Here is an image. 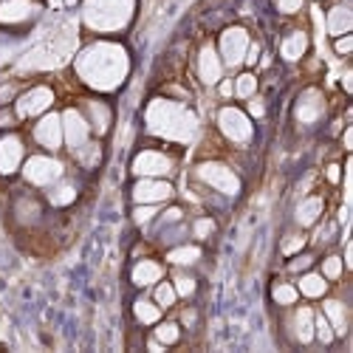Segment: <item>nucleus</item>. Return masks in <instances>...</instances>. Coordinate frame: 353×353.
<instances>
[{"label":"nucleus","mask_w":353,"mask_h":353,"mask_svg":"<svg viewBox=\"0 0 353 353\" xmlns=\"http://www.w3.org/2000/svg\"><path fill=\"white\" fill-rule=\"evenodd\" d=\"M128 68H130L128 51L113 43H94L77 57V74L82 77L85 85L97 88V91L119 88L122 79L128 77Z\"/></svg>","instance_id":"obj_1"},{"label":"nucleus","mask_w":353,"mask_h":353,"mask_svg":"<svg viewBox=\"0 0 353 353\" xmlns=\"http://www.w3.org/2000/svg\"><path fill=\"white\" fill-rule=\"evenodd\" d=\"M147 128L159 136L175 139V141H187L195 130V116L181 108L179 102H167V99H156L147 108Z\"/></svg>","instance_id":"obj_2"},{"label":"nucleus","mask_w":353,"mask_h":353,"mask_svg":"<svg viewBox=\"0 0 353 353\" xmlns=\"http://www.w3.org/2000/svg\"><path fill=\"white\" fill-rule=\"evenodd\" d=\"M130 14L133 0H88L82 17L94 32H119L128 26Z\"/></svg>","instance_id":"obj_3"},{"label":"nucleus","mask_w":353,"mask_h":353,"mask_svg":"<svg viewBox=\"0 0 353 353\" xmlns=\"http://www.w3.org/2000/svg\"><path fill=\"white\" fill-rule=\"evenodd\" d=\"M195 179L203 181L207 187H212V190H218V192H223V195H238L241 192V179L226 164H221V161H203V164H198L195 167Z\"/></svg>","instance_id":"obj_4"},{"label":"nucleus","mask_w":353,"mask_h":353,"mask_svg":"<svg viewBox=\"0 0 353 353\" xmlns=\"http://www.w3.org/2000/svg\"><path fill=\"white\" fill-rule=\"evenodd\" d=\"M249 32L241 26H229L223 28V34H221V43H218V54H221V63L234 68V65H241L243 63V57H246V48H249Z\"/></svg>","instance_id":"obj_5"},{"label":"nucleus","mask_w":353,"mask_h":353,"mask_svg":"<svg viewBox=\"0 0 353 353\" xmlns=\"http://www.w3.org/2000/svg\"><path fill=\"white\" fill-rule=\"evenodd\" d=\"M23 179L34 187H51L63 179V164L51 156H32L23 164Z\"/></svg>","instance_id":"obj_6"},{"label":"nucleus","mask_w":353,"mask_h":353,"mask_svg":"<svg viewBox=\"0 0 353 353\" xmlns=\"http://www.w3.org/2000/svg\"><path fill=\"white\" fill-rule=\"evenodd\" d=\"M218 128H221V133H223L229 141H234V144H246V141L252 139V133H254L249 116H246L241 108H221V113H218Z\"/></svg>","instance_id":"obj_7"},{"label":"nucleus","mask_w":353,"mask_h":353,"mask_svg":"<svg viewBox=\"0 0 353 353\" xmlns=\"http://www.w3.org/2000/svg\"><path fill=\"white\" fill-rule=\"evenodd\" d=\"M34 141L48 153H57L63 147V116L60 113H43L34 125Z\"/></svg>","instance_id":"obj_8"},{"label":"nucleus","mask_w":353,"mask_h":353,"mask_svg":"<svg viewBox=\"0 0 353 353\" xmlns=\"http://www.w3.org/2000/svg\"><path fill=\"white\" fill-rule=\"evenodd\" d=\"M88 139H91V125H88V119L77 108H68L63 113V144H68L77 153L79 147L88 144Z\"/></svg>","instance_id":"obj_9"},{"label":"nucleus","mask_w":353,"mask_h":353,"mask_svg":"<svg viewBox=\"0 0 353 353\" xmlns=\"http://www.w3.org/2000/svg\"><path fill=\"white\" fill-rule=\"evenodd\" d=\"M54 105V91L48 85H37L32 91H26L17 99V116L20 119H32V116H43L48 113V108Z\"/></svg>","instance_id":"obj_10"},{"label":"nucleus","mask_w":353,"mask_h":353,"mask_svg":"<svg viewBox=\"0 0 353 353\" xmlns=\"http://www.w3.org/2000/svg\"><path fill=\"white\" fill-rule=\"evenodd\" d=\"M172 170V159L161 150H141L133 159V172L139 179H159V175H167Z\"/></svg>","instance_id":"obj_11"},{"label":"nucleus","mask_w":353,"mask_h":353,"mask_svg":"<svg viewBox=\"0 0 353 353\" xmlns=\"http://www.w3.org/2000/svg\"><path fill=\"white\" fill-rule=\"evenodd\" d=\"M172 184L161 179H139L133 187V201L136 203H161L172 198Z\"/></svg>","instance_id":"obj_12"},{"label":"nucleus","mask_w":353,"mask_h":353,"mask_svg":"<svg viewBox=\"0 0 353 353\" xmlns=\"http://www.w3.org/2000/svg\"><path fill=\"white\" fill-rule=\"evenodd\" d=\"M198 77L203 85H218L223 77V63H221V54L212 43H207L198 54Z\"/></svg>","instance_id":"obj_13"},{"label":"nucleus","mask_w":353,"mask_h":353,"mask_svg":"<svg viewBox=\"0 0 353 353\" xmlns=\"http://www.w3.org/2000/svg\"><path fill=\"white\" fill-rule=\"evenodd\" d=\"M23 141L17 136H3L0 139V175H12L23 164Z\"/></svg>","instance_id":"obj_14"},{"label":"nucleus","mask_w":353,"mask_h":353,"mask_svg":"<svg viewBox=\"0 0 353 353\" xmlns=\"http://www.w3.org/2000/svg\"><path fill=\"white\" fill-rule=\"evenodd\" d=\"M322 210H325V201H322L319 195H308V198H303L297 203V210H294V221H297V226L308 229V226L319 223Z\"/></svg>","instance_id":"obj_15"},{"label":"nucleus","mask_w":353,"mask_h":353,"mask_svg":"<svg viewBox=\"0 0 353 353\" xmlns=\"http://www.w3.org/2000/svg\"><path fill=\"white\" fill-rule=\"evenodd\" d=\"M322 110H325V102H322L319 91H314V88H311V91H305L300 97V102H297V119L303 125H314L322 116Z\"/></svg>","instance_id":"obj_16"},{"label":"nucleus","mask_w":353,"mask_h":353,"mask_svg":"<svg viewBox=\"0 0 353 353\" xmlns=\"http://www.w3.org/2000/svg\"><path fill=\"white\" fill-rule=\"evenodd\" d=\"M161 277H164V269H161V263H156V260H139L136 266H133V272H130V280L139 288L156 285Z\"/></svg>","instance_id":"obj_17"},{"label":"nucleus","mask_w":353,"mask_h":353,"mask_svg":"<svg viewBox=\"0 0 353 353\" xmlns=\"http://www.w3.org/2000/svg\"><path fill=\"white\" fill-rule=\"evenodd\" d=\"M297 291L303 294V297H308V300H319V297H325L328 294V280L322 277L319 272H303L300 274V280H297Z\"/></svg>","instance_id":"obj_18"},{"label":"nucleus","mask_w":353,"mask_h":353,"mask_svg":"<svg viewBox=\"0 0 353 353\" xmlns=\"http://www.w3.org/2000/svg\"><path fill=\"white\" fill-rule=\"evenodd\" d=\"M291 331H294V339H297L300 345L314 342V311L311 308H297L294 311Z\"/></svg>","instance_id":"obj_19"},{"label":"nucleus","mask_w":353,"mask_h":353,"mask_svg":"<svg viewBox=\"0 0 353 353\" xmlns=\"http://www.w3.org/2000/svg\"><path fill=\"white\" fill-rule=\"evenodd\" d=\"M305 51H308V34H305V32H291V34L280 43V57H283L285 63L303 60Z\"/></svg>","instance_id":"obj_20"},{"label":"nucleus","mask_w":353,"mask_h":353,"mask_svg":"<svg viewBox=\"0 0 353 353\" xmlns=\"http://www.w3.org/2000/svg\"><path fill=\"white\" fill-rule=\"evenodd\" d=\"M37 6L28 3V0H6L0 3V23H17V20H28L34 17Z\"/></svg>","instance_id":"obj_21"},{"label":"nucleus","mask_w":353,"mask_h":353,"mask_svg":"<svg viewBox=\"0 0 353 353\" xmlns=\"http://www.w3.org/2000/svg\"><path fill=\"white\" fill-rule=\"evenodd\" d=\"M322 314H325V319L331 322V328L336 336L347 334V305L342 300H325V305H322Z\"/></svg>","instance_id":"obj_22"},{"label":"nucleus","mask_w":353,"mask_h":353,"mask_svg":"<svg viewBox=\"0 0 353 353\" xmlns=\"http://www.w3.org/2000/svg\"><path fill=\"white\" fill-rule=\"evenodd\" d=\"M350 28H353V12L339 3L328 12V34L331 37H339V34H350Z\"/></svg>","instance_id":"obj_23"},{"label":"nucleus","mask_w":353,"mask_h":353,"mask_svg":"<svg viewBox=\"0 0 353 353\" xmlns=\"http://www.w3.org/2000/svg\"><path fill=\"white\" fill-rule=\"evenodd\" d=\"M85 110H88V116H91V122H88V125H91V130H97L99 136L108 133L110 119H113V116H110V108H108L105 102H99V99H91V102L85 105Z\"/></svg>","instance_id":"obj_24"},{"label":"nucleus","mask_w":353,"mask_h":353,"mask_svg":"<svg viewBox=\"0 0 353 353\" xmlns=\"http://www.w3.org/2000/svg\"><path fill=\"white\" fill-rule=\"evenodd\" d=\"M161 305L156 300H147V297H139L133 303V316L141 322V325H156V322L161 319Z\"/></svg>","instance_id":"obj_25"},{"label":"nucleus","mask_w":353,"mask_h":353,"mask_svg":"<svg viewBox=\"0 0 353 353\" xmlns=\"http://www.w3.org/2000/svg\"><path fill=\"white\" fill-rule=\"evenodd\" d=\"M201 260V249L198 246H175L167 252V263H172V266H195V263Z\"/></svg>","instance_id":"obj_26"},{"label":"nucleus","mask_w":353,"mask_h":353,"mask_svg":"<svg viewBox=\"0 0 353 353\" xmlns=\"http://www.w3.org/2000/svg\"><path fill=\"white\" fill-rule=\"evenodd\" d=\"M272 300L280 308H291V305H297L300 291H297V285H291V283H274L272 285Z\"/></svg>","instance_id":"obj_27"},{"label":"nucleus","mask_w":353,"mask_h":353,"mask_svg":"<svg viewBox=\"0 0 353 353\" xmlns=\"http://www.w3.org/2000/svg\"><path fill=\"white\" fill-rule=\"evenodd\" d=\"M153 336L167 347V345H175V342H179L181 339V325H179V322H156V331H153Z\"/></svg>","instance_id":"obj_28"},{"label":"nucleus","mask_w":353,"mask_h":353,"mask_svg":"<svg viewBox=\"0 0 353 353\" xmlns=\"http://www.w3.org/2000/svg\"><path fill=\"white\" fill-rule=\"evenodd\" d=\"M342 272H345V263H342V257L339 254H328L325 260H322V277H325L328 283H336V280H342Z\"/></svg>","instance_id":"obj_29"},{"label":"nucleus","mask_w":353,"mask_h":353,"mask_svg":"<svg viewBox=\"0 0 353 353\" xmlns=\"http://www.w3.org/2000/svg\"><path fill=\"white\" fill-rule=\"evenodd\" d=\"M54 190L48 192V198H51V203L54 207H68V203L77 198V187L74 184H51Z\"/></svg>","instance_id":"obj_30"},{"label":"nucleus","mask_w":353,"mask_h":353,"mask_svg":"<svg viewBox=\"0 0 353 353\" xmlns=\"http://www.w3.org/2000/svg\"><path fill=\"white\" fill-rule=\"evenodd\" d=\"M257 94V77L254 74H241L234 79V97L238 99H252Z\"/></svg>","instance_id":"obj_31"},{"label":"nucleus","mask_w":353,"mask_h":353,"mask_svg":"<svg viewBox=\"0 0 353 353\" xmlns=\"http://www.w3.org/2000/svg\"><path fill=\"white\" fill-rule=\"evenodd\" d=\"M314 339H319L322 345H331L336 339L331 322L325 319V314H314Z\"/></svg>","instance_id":"obj_32"},{"label":"nucleus","mask_w":353,"mask_h":353,"mask_svg":"<svg viewBox=\"0 0 353 353\" xmlns=\"http://www.w3.org/2000/svg\"><path fill=\"white\" fill-rule=\"evenodd\" d=\"M153 300H156L161 308H172V305H175V300H179V294H175L172 283L159 280V283H156V291H153Z\"/></svg>","instance_id":"obj_33"},{"label":"nucleus","mask_w":353,"mask_h":353,"mask_svg":"<svg viewBox=\"0 0 353 353\" xmlns=\"http://www.w3.org/2000/svg\"><path fill=\"white\" fill-rule=\"evenodd\" d=\"M303 249H305V234H303V232H291L288 238H283V243H280V252H283L285 257L297 254V252H303Z\"/></svg>","instance_id":"obj_34"},{"label":"nucleus","mask_w":353,"mask_h":353,"mask_svg":"<svg viewBox=\"0 0 353 353\" xmlns=\"http://www.w3.org/2000/svg\"><path fill=\"white\" fill-rule=\"evenodd\" d=\"M172 288H175V294H179V297H192L195 288H198V283H195V277H190V274H175V277H172Z\"/></svg>","instance_id":"obj_35"},{"label":"nucleus","mask_w":353,"mask_h":353,"mask_svg":"<svg viewBox=\"0 0 353 353\" xmlns=\"http://www.w3.org/2000/svg\"><path fill=\"white\" fill-rule=\"evenodd\" d=\"M291 257H294V260L288 263V272H294V274L308 272L311 263H314V254H305V252H297V254H291Z\"/></svg>","instance_id":"obj_36"},{"label":"nucleus","mask_w":353,"mask_h":353,"mask_svg":"<svg viewBox=\"0 0 353 353\" xmlns=\"http://www.w3.org/2000/svg\"><path fill=\"white\" fill-rule=\"evenodd\" d=\"M212 232H215V221H212V218H198V221L192 223V234H195V241H207Z\"/></svg>","instance_id":"obj_37"},{"label":"nucleus","mask_w":353,"mask_h":353,"mask_svg":"<svg viewBox=\"0 0 353 353\" xmlns=\"http://www.w3.org/2000/svg\"><path fill=\"white\" fill-rule=\"evenodd\" d=\"M156 203H139V207L133 210V221L136 223H150L153 218H156Z\"/></svg>","instance_id":"obj_38"},{"label":"nucleus","mask_w":353,"mask_h":353,"mask_svg":"<svg viewBox=\"0 0 353 353\" xmlns=\"http://www.w3.org/2000/svg\"><path fill=\"white\" fill-rule=\"evenodd\" d=\"M305 0H277V12L280 14H297L303 9Z\"/></svg>","instance_id":"obj_39"},{"label":"nucleus","mask_w":353,"mask_h":353,"mask_svg":"<svg viewBox=\"0 0 353 353\" xmlns=\"http://www.w3.org/2000/svg\"><path fill=\"white\" fill-rule=\"evenodd\" d=\"M350 48H353V37H350V34H339L336 43H334V51H336L339 57H347Z\"/></svg>","instance_id":"obj_40"},{"label":"nucleus","mask_w":353,"mask_h":353,"mask_svg":"<svg viewBox=\"0 0 353 353\" xmlns=\"http://www.w3.org/2000/svg\"><path fill=\"white\" fill-rule=\"evenodd\" d=\"M257 57H260V46H257V43H249L243 63H246V65H257Z\"/></svg>","instance_id":"obj_41"},{"label":"nucleus","mask_w":353,"mask_h":353,"mask_svg":"<svg viewBox=\"0 0 353 353\" xmlns=\"http://www.w3.org/2000/svg\"><path fill=\"white\" fill-rule=\"evenodd\" d=\"M249 113H252V116H257V119H260V116L266 113V102H263V99H254V97H252V99H249Z\"/></svg>","instance_id":"obj_42"},{"label":"nucleus","mask_w":353,"mask_h":353,"mask_svg":"<svg viewBox=\"0 0 353 353\" xmlns=\"http://www.w3.org/2000/svg\"><path fill=\"white\" fill-rule=\"evenodd\" d=\"M218 91H221V97H223V99L234 97V79H221V85H218Z\"/></svg>","instance_id":"obj_43"},{"label":"nucleus","mask_w":353,"mask_h":353,"mask_svg":"<svg viewBox=\"0 0 353 353\" xmlns=\"http://www.w3.org/2000/svg\"><path fill=\"white\" fill-rule=\"evenodd\" d=\"M325 175H328V181H331V184H339V179H342V167H339V164H328V167H325Z\"/></svg>","instance_id":"obj_44"},{"label":"nucleus","mask_w":353,"mask_h":353,"mask_svg":"<svg viewBox=\"0 0 353 353\" xmlns=\"http://www.w3.org/2000/svg\"><path fill=\"white\" fill-rule=\"evenodd\" d=\"M17 125V116L12 110H0V128H14Z\"/></svg>","instance_id":"obj_45"},{"label":"nucleus","mask_w":353,"mask_h":353,"mask_svg":"<svg viewBox=\"0 0 353 353\" xmlns=\"http://www.w3.org/2000/svg\"><path fill=\"white\" fill-rule=\"evenodd\" d=\"M350 139H353V130H350V128H345V133H342V147H345L347 153H350Z\"/></svg>","instance_id":"obj_46"},{"label":"nucleus","mask_w":353,"mask_h":353,"mask_svg":"<svg viewBox=\"0 0 353 353\" xmlns=\"http://www.w3.org/2000/svg\"><path fill=\"white\" fill-rule=\"evenodd\" d=\"M12 97H14V88H3V91H0V105H6Z\"/></svg>","instance_id":"obj_47"},{"label":"nucleus","mask_w":353,"mask_h":353,"mask_svg":"<svg viewBox=\"0 0 353 353\" xmlns=\"http://www.w3.org/2000/svg\"><path fill=\"white\" fill-rule=\"evenodd\" d=\"M195 319H198V314H195V311H184V325H192Z\"/></svg>","instance_id":"obj_48"},{"label":"nucleus","mask_w":353,"mask_h":353,"mask_svg":"<svg viewBox=\"0 0 353 353\" xmlns=\"http://www.w3.org/2000/svg\"><path fill=\"white\" fill-rule=\"evenodd\" d=\"M147 350H164V345H161V342H159V339L153 336L150 342H147Z\"/></svg>","instance_id":"obj_49"},{"label":"nucleus","mask_w":353,"mask_h":353,"mask_svg":"<svg viewBox=\"0 0 353 353\" xmlns=\"http://www.w3.org/2000/svg\"><path fill=\"white\" fill-rule=\"evenodd\" d=\"M48 6L51 9H60V6H65V0H48Z\"/></svg>","instance_id":"obj_50"},{"label":"nucleus","mask_w":353,"mask_h":353,"mask_svg":"<svg viewBox=\"0 0 353 353\" xmlns=\"http://www.w3.org/2000/svg\"><path fill=\"white\" fill-rule=\"evenodd\" d=\"M79 3V0H65V6H77Z\"/></svg>","instance_id":"obj_51"}]
</instances>
